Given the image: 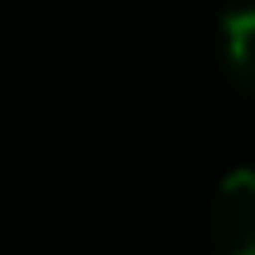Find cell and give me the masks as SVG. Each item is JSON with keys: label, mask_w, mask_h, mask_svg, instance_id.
Masks as SVG:
<instances>
[{"label": "cell", "mask_w": 255, "mask_h": 255, "mask_svg": "<svg viewBox=\"0 0 255 255\" xmlns=\"http://www.w3.org/2000/svg\"><path fill=\"white\" fill-rule=\"evenodd\" d=\"M208 222L218 255H255V165L232 170L218 184Z\"/></svg>", "instance_id": "1"}, {"label": "cell", "mask_w": 255, "mask_h": 255, "mask_svg": "<svg viewBox=\"0 0 255 255\" xmlns=\"http://www.w3.org/2000/svg\"><path fill=\"white\" fill-rule=\"evenodd\" d=\"M222 47H227V66L237 85L255 95V5H237L222 14Z\"/></svg>", "instance_id": "2"}]
</instances>
